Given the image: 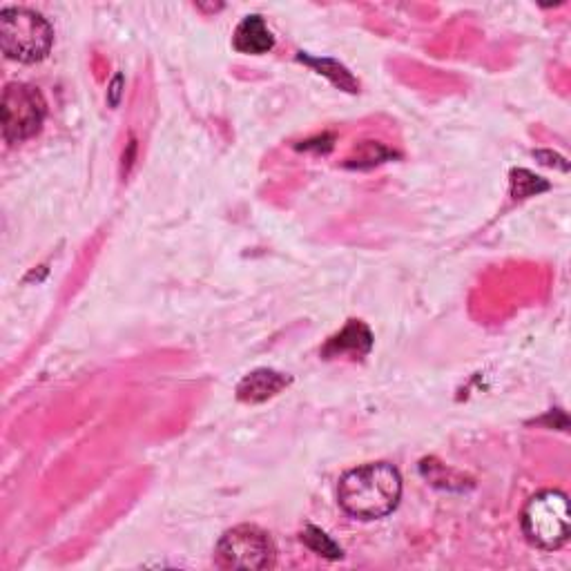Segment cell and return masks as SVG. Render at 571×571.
<instances>
[{
    "mask_svg": "<svg viewBox=\"0 0 571 571\" xmlns=\"http://www.w3.org/2000/svg\"><path fill=\"white\" fill-rule=\"evenodd\" d=\"M402 496L400 471L389 462H371L344 473L337 500L348 516L377 520L389 516Z\"/></svg>",
    "mask_w": 571,
    "mask_h": 571,
    "instance_id": "cell-1",
    "label": "cell"
},
{
    "mask_svg": "<svg viewBox=\"0 0 571 571\" xmlns=\"http://www.w3.org/2000/svg\"><path fill=\"white\" fill-rule=\"evenodd\" d=\"M54 29L38 12L25 7H5L0 12V47L18 63H36L50 54Z\"/></svg>",
    "mask_w": 571,
    "mask_h": 571,
    "instance_id": "cell-2",
    "label": "cell"
},
{
    "mask_svg": "<svg viewBox=\"0 0 571 571\" xmlns=\"http://www.w3.org/2000/svg\"><path fill=\"white\" fill-rule=\"evenodd\" d=\"M522 531L529 543L538 549L554 551L563 547L571 531L567 493L558 489L536 493L522 511Z\"/></svg>",
    "mask_w": 571,
    "mask_h": 571,
    "instance_id": "cell-3",
    "label": "cell"
},
{
    "mask_svg": "<svg viewBox=\"0 0 571 571\" xmlns=\"http://www.w3.org/2000/svg\"><path fill=\"white\" fill-rule=\"evenodd\" d=\"M275 545L266 531L255 525L228 529L217 543V565L224 569H270L275 565Z\"/></svg>",
    "mask_w": 571,
    "mask_h": 571,
    "instance_id": "cell-4",
    "label": "cell"
},
{
    "mask_svg": "<svg viewBox=\"0 0 571 571\" xmlns=\"http://www.w3.org/2000/svg\"><path fill=\"white\" fill-rule=\"evenodd\" d=\"M3 137L7 143H21L38 134L45 121V101L36 87L9 83L3 92Z\"/></svg>",
    "mask_w": 571,
    "mask_h": 571,
    "instance_id": "cell-5",
    "label": "cell"
},
{
    "mask_svg": "<svg viewBox=\"0 0 571 571\" xmlns=\"http://www.w3.org/2000/svg\"><path fill=\"white\" fill-rule=\"evenodd\" d=\"M290 384V377H286L284 373L270 371V369H259L255 373L246 375L244 380L239 382L237 386V398L241 402H266L268 398H273L279 391H284L286 386Z\"/></svg>",
    "mask_w": 571,
    "mask_h": 571,
    "instance_id": "cell-6",
    "label": "cell"
},
{
    "mask_svg": "<svg viewBox=\"0 0 571 571\" xmlns=\"http://www.w3.org/2000/svg\"><path fill=\"white\" fill-rule=\"evenodd\" d=\"M275 38L261 16H246L235 32V47L241 54H266L273 50Z\"/></svg>",
    "mask_w": 571,
    "mask_h": 571,
    "instance_id": "cell-7",
    "label": "cell"
},
{
    "mask_svg": "<svg viewBox=\"0 0 571 571\" xmlns=\"http://www.w3.org/2000/svg\"><path fill=\"white\" fill-rule=\"evenodd\" d=\"M373 337L371 331L362 322L348 324L340 335H335L331 342L324 346V355L328 357H340V355H351V357H362L371 351Z\"/></svg>",
    "mask_w": 571,
    "mask_h": 571,
    "instance_id": "cell-8",
    "label": "cell"
},
{
    "mask_svg": "<svg viewBox=\"0 0 571 571\" xmlns=\"http://www.w3.org/2000/svg\"><path fill=\"white\" fill-rule=\"evenodd\" d=\"M299 61L315 67L319 74L328 76V79H331L335 85L344 87V90H348V92H357V87H360L351 76V72H348L346 67H342L337 61H331V58H311L302 52L299 54Z\"/></svg>",
    "mask_w": 571,
    "mask_h": 571,
    "instance_id": "cell-9",
    "label": "cell"
},
{
    "mask_svg": "<svg viewBox=\"0 0 571 571\" xmlns=\"http://www.w3.org/2000/svg\"><path fill=\"white\" fill-rule=\"evenodd\" d=\"M302 540L308 549L315 551V554H319V556H324V558L337 560V558L344 556L342 547L337 545L331 536H326L324 531L317 529V527H306L304 534H302Z\"/></svg>",
    "mask_w": 571,
    "mask_h": 571,
    "instance_id": "cell-10",
    "label": "cell"
},
{
    "mask_svg": "<svg viewBox=\"0 0 571 571\" xmlns=\"http://www.w3.org/2000/svg\"><path fill=\"white\" fill-rule=\"evenodd\" d=\"M547 188H549V183L540 177H536V174H531L527 170L511 172V197L514 199L534 197V195H538V192H545Z\"/></svg>",
    "mask_w": 571,
    "mask_h": 571,
    "instance_id": "cell-11",
    "label": "cell"
},
{
    "mask_svg": "<svg viewBox=\"0 0 571 571\" xmlns=\"http://www.w3.org/2000/svg\"><path fill=\"white\" fill-rule=\"evenodd\" d=\"M121 85H123V76H116L112 87H110V105H114V108L121 101Z\"/></svg>",
    "mask_w": 571,
    "mask_h": 571,
    "instance_id": "cell-12",
    "label": "cell"
}]
</instances>
